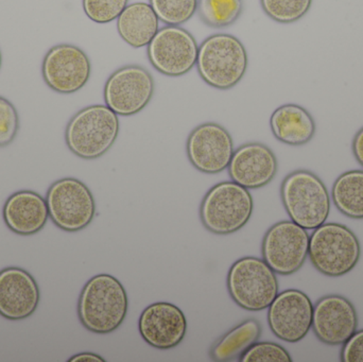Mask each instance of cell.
Returning a JSON list of instances; mask_svg holds the SVG:
<instances>
[{"instance_id": "1", "label": "cell", "mask_w": 363, "mask_h": 362, "mask_svg": "<svg viewBox=\"0 0 363 362\" xmlns=\"http://www.w3.org/2000/svg\"><path fill=\"white\" fill-rule=\"evenodd\" d=\"M129 299L123 285L111 274H97L81 290L78 318L94 334H111L125 321Z\"/></svg>"}, {"instance_id": "2", "label": "cell", "mask_w": 363, "mask_h": 362, "mask_svg": "<svg viewBox=\"0 0 363 362\" xmlns=\"http://www.w3.org/2000/svg\"><path fill=\"white\" fill-rule=\"evenodd\" d=\"M196 66L199 76L207 85L226 91L242 80L249 66V55L236 36L213 34L199 46Z\"/></svg>"}, {"instance_id": "3", "label": "cell", "mask_w": 363, "mask_h": 362, "mask_svg": "<svg viewBox=\"0 0 363 362\" xmlns=\"http://www.w3.org/2000/svg\"><path fill=\"white\" fill-rule=\"evenodd\" d=\"M121 130L118 115L104 104H93L79 111L68 121L65 142L80 159H99L116 142Z\"/></svg>"}, {"instance_id": "4", "label": "cell", "mask_w": 363, "mask_h": 362, "mask_svg": "<svg viewBox=\"0 0 363 362\" xmlns=\"http://www.w3.org/2000/svg\"><path fill=\"white\" fill-rule=\"evenodd\" d=\"M281 199L290 220L305 230L313 231L330 217V193L323 181L309 170H296L284 179Z\"/></svg>"}, {"instance_id": "5", "label": "cell", "mask_w": 363, "mask_h": 362, "mask_svg": "<svg viewBox=\"0 0 363 362\" xmlns=\"http://www.w3.org/2000/svg\"><path fill=\"white\" fill-rule=\"evenodd\" d=\"M308 256L318 272L340 278L355 269L362 257V246L347 225L325 222L309 236Z\"/></svg>"}, {"instance_id": "6", "label": "cell", "mask_w": 363, "mask_h": 362, "mask_svg": "<svg viewBox=\"0 0 363 362\" xmlns=\"http://www.w3.org/2000/svg\"><path fill=\"white\" fill-rule=\"evenodd\" d=\"M253 210V198L249 189L233 181H225L218 183L205 193L199 215L207 231L225 236L245 227Z\"/></svg>"}, {"instance_id": "7", "label": "cell", "mask_w": 363, "mask_h": 362, "mask_svg": "<svg viewBox=\"0 0 363 362\" xmlns=\"http://www.w3.org/2000/svg\"><path fill=\"white\" fill-rule=\"evenodd\" d=\"M228 295L247 312L267 310L279 295L277 273L262 259L245 256L230 266L226 278Z\"/></svg>"}, {"instance_id": "8", "label": "cell", "mask_w": 363, "mask_h": 362, "mask_svg": "<svg viewBox=\"0 0 363 362\" xmlns=\"http://www.w3.org/2000/svg\"><path fill=\"white\" fill-rule=\"evenodd\" d=\"M45 199L49 218L63 231H82L95 218V198L91 189L78 179L55 181L47 191Z\"/></svg>"}, {"instance_id": "9", "label": "cell", "mask_w": 363, "mask_h": 362, "mask_svg": "<svg viewBox=\"0 0 363 362\" xmlns=\"http://www.w3.org/2000/svg\"><path fill=\"white\" fill-rule=\"evenodd\" d=\"M308 250L307 230L291 220L275 223L262 239V259L279 276L300 271L308 257Z\"/></svg>"}, {"instance_id": "10", "label": "cell", "mask_w": 363, "mask_h": 362, "mask_svg": "<svg viewBox=\"0 0 363 362\" xmlns=\"http://www.w3.org/2000/svg\"><path fill=\"white\" fill-rule=\"evenodd\" d=\"M152 74L140 65H127L115 70L104 85L106 106L121 116L142 112L155 95Z\"/></svg>"}, {"instance_id": "11", "label": "cell", "mask_w": 363, "mask_h": 362, "mask_svg": "<svg viewBox=\"0 0 363 362\" xmlns=\"http://www.w3.org/2000/svg\"><path fill=\"white\" fill-rule=\"evenodd\" d=\"M199 45L194 36L180 26H165L147 46L149 62L164 76L178 78L196 66Z\"/></svg>"}, {"instance_id": "12", "label": "cell", "mask_w": 363, "mask_h": 362, "mask_svg": "<svg viewBox=\"0 0 363 362\" xmlns=\"http://www.w3.org/2000/svg\"><path fill=\"white\" fill-rule=\"evenodd\" d=\"M89 55L70 44L51 47L42 63V76L47 86L62 95L77 93L91 78Z\"/></svg>"}, {"instance_id": "13", "label": "cell", "mask_w": 363, "mask_h": 362, "mask_svg": "<svg viewBox=\"0 0 363 362\" xmlns=\"http://www.w3.org/2000/svg\"><path fill=\"white\" fill-rule=\"evenodd\" d=\"M234 151L230 132L216 123L194 128L186 142L190 164L203 174H217L228 169Z\"/></svg>"}, {"instance_id": "14", "label": "cell", "mask_w": 363, "mask_h": 362, "mask_svg": "<svg viewBox=\"0 0 363 362\" xmlns=\"http://www.w3.org/2000/svg\"><path fill=\"white\" fill-rule=\"evenodd\" d=\"M313 315L311 298L298 289H287L279 293L269 306L267 320L275 337L296 344L311 331Z\"/></svg>"}, {"instance_id": "15", "label": "cell", "mask_w": 363, "mask_h": 362, "mask_svg": "<svg viewBox=\"0 0 363 362\" xmlns=\"http://www.w3.org/2000/svg\"><path fill=\"white\" fill-rule=\"evenodd\" d=\"M357 327V310L347 298L325 295L313 305L311 329L322 344L343 346L355 334Z\"/></svg>"}, {"instance_id": "16", "label": "cell", "mask_w": 363, "mask_h": 362, "mask_svg": "<svg viewBox=\"0 0 363 362\" xmlns=\"http://www.w3.org/2000/svg\"><path fill=\"white\" fill-rule=\"evenodd\" d=\"M143 340L157 350H172L182 344L187 332V320L178 306L157 302L145 308L138 319Z\"/></svg>"}, {"instance_id": "17", "label": "cell", "mask_w": 363, "mask_h": 362, "mask_svg": "<svg viewBox=\"0 0 363 362\" xmlns=\"http://www.w3.org/2000/svg\"><path fill=\"white\" fill-rule=\"evenodd\" d=\"M40 300L38 283L29 272L18 267L0 271V316L10 321L29 318Z\"/></svg>"}, {"instance_id": "18", "label": "cell", "mask_w": 363, "mask_h": 362, "mask_svg": "<svg viewBox=\"0 0 363 362\" xmlns=\"http://www.w3.org/2000/svg\"><path fill=\"white\" fill-rule=\"evenodd\" d=\"M277 168V155L268 146L249 142L234 151L228 171L233 182L247 189H258L275 178Z\"/></svg>"}, {"instance_id": "19", "label": "cell", "mask_w": 363, "mask_h": 362, "mask_svg": "<svg viewBox=\"0 0 363 362\" xmlns=\"http://www.w3.org/2000/svg\"><path fill=\"white\" fill-rule=\"evenodd\" d=\"M2 218L8 229L21 236H31L44 229L49 218L46 199L32 191H19L6 199Z\"/></svg>"}, {"instance_id": "20", "label": "cell", "mask_w": 363, "mask_h": 362, "mask_svg": "<svg viewBox=\"0 0 363 362\" xmlns=\"http://www.w3.org/2000/svg\"><path fill=\"white\" fill-rule=\"evenodd\" d=\"M270 128L277 140L292 147L308 144L315 134V121L311 113L294 103L277 108L271 115Z\"/></svg>"}, {"instance_id": "21", "label": "cell", "mask_w": 363, "mask_h": 362, "mask_svg": "<svg viewBox=\"0 0 363 362\" xmlns=\"http://www.w3.org/2000/svg\"><path fill=\"white\" fill-rule=\"evenodd\" d=\"M160 19L150 4L134 2L128 4L117 18V31L121 38L133 48L148 46L159 31Z\"/></svg>"}, {"instance_id": "22", "label": "cell", "mask_w": 363, "mask_h": 362, "mask_svg": "<svg viewBox=\"0 0 363 362\" xmlns=\"http://www.w3.org/2000/svg\"><path fill=\"white\" fill-rule=\"evenodd\" d=\"M262 325L256 319H249L222 335L209 351L216 362L238 361L262 336Z\"/></svg>"}, {"instance_id": "23", "label": "cell", "mask_w": 363, "mask_h": 362, "mask_svg": "<svg viewBox=\"0 0 363 362\" xmlns=\"http://www.w3.org/2000/svg\"><path fill=\"white\" fill-rule=\"evenodd\" d=\"M337 210L355 220H363V170H350L339 176L332 188Z\"/></svg>"}, {"instance_id": "24", "label": "cell", "mask_w": 363, "mask_h": 362, "mask_svg": "<svg viewBox=\"0 0 363 362\" xmlns=\"http://www.w3.org/2000/svg\"><path fill=\"white\" fill-rule=\"evenodd\" d=\"M243 0H198L201 21L213 29L230 27L242 14Z\"/></svg>"}, {"instance_id": "25", "label": "cell", "mask_w": 363, "mask_h": 362, "mask_svg": "<svg viewBox=\"0 0 363 362\" xmlns=\"http://www.w3.org/2000/svg\"><path fill=\"white\" fill-rule=\"evenodd\" d=\"M149 4L166 26L187 23L198 9V0H149Z\"/></svg>"}, {"instance_id": "26", "label": "cell", "mask_w": 363, "mask_h": 362, "mask_svg": "<svg viewBox=\"0 0 363 362\" xmlns=\"http://www.w3.org/2000/svg\"><path fill=\"white\" fill-rule=\"evenodd\" d=\"M313 0H260L267 16L279 23L300 21L311 10Z\"/></svg>"}, {"instance_id": "27", "label": "cell", "mask_w": 363, "mask_h": 362, "mask_svg": "<svg viewBox=\"0 0 363 362\" xmlns=\"http://www.w3.org/2000/svg\"><path fill=\"white\" fill-rule=\"evenodd\" d=\"M128 4L129 0H82L85 15L97 23H108L117 21Z\"/></svg>"}, {"instance_id": "28", "label": "cell", "mask_w": 363, "mask_h": 362, "mask_svg": "<svg viewBox=\"0 0 363 362\" xmlns=\"http://www.w3.org/2000/svg\"><path fill=\"white\" fill-rule=\"evenodd\" d=\"M241 362H291L288 351L274 342H256L242 356Z\"/></svg>"}, {"instance_id": "29", "label": "cell", "mask_w": 363, "mask_h": 362, "mask_svg": "<svg viewBox=\"0 0 363 362\" xmlns=\"http://www.w3.org/2000/svg\"><path fill=\"white\" fill-rule=\"evenodd\" d=\"M18 130L19 117L16 108L6 98L0 96V148L12 144Z\"/></svg>"}, {"instance_id": "30", "label": "cell", "mask_w": 363, "mask_h": 362, "mask_svg": "<svg viewBox=\"0 0 363 362\" xmlns=\"http://www.w3.org/2000/svg\"><path fill=\"white\" fill-rule=\"evenodd\" d=\"M340 361L342 362H363V329L345 342L341 349Z\"/></svg>"}, {"instance_id": "31", "label": "cell", "mask_w": 363, "mask_h": 362, "mask_svg": "<svg viewBox=\"0 0 363 362\" xmlns=\"http://www.w3.org/2000/svg\"><path fill=\"white\" fill-rule=\"evenodd\" d=\"M352 148H353L354 157L363 167V128L357 132L354 137Z\"/></svg>"}, {"instance_id": "32", "label": "cell", "mask_w": 363, "mask_h": 362, "mask_svg": "<svg viewBox=\"0 0 363 362\" xmlns=\"http://www.w3.org/2000/svg\"><path fill=\"white\" fill-rule=\"evenodd\" d=\"M69 362H106V359L102 358L99 355L94 353H80L74 355L72 358L68 359Z\"/></svg>"}, {"instance_id": "33", "label": "cell", "mask_w": 363, "mask_h": 362, "mask_svg": "<svg viewBox=\"0 0 363 362\" xmlns=\"http://www.w3.org/2000/svg\"><path fill=\"white\" fill-rule=\"evenodd\" d=\"M1 64H2V55H1V50H0V69H1Z\"/></svg>"}]
</instances>
